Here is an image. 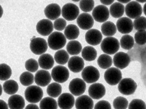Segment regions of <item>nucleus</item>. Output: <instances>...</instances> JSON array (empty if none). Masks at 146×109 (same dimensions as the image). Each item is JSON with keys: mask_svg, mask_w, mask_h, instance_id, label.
I'll return each instance as SVG.
<instances>
[{"mask_svg": "<svg viewBox=\"0 0 146 109\" xmlns=\"http://www.w3.org/2000/svg\"><path fill=\"white\" fill-rule=\"evenodd\" d=\"M67 39L60 32H52L48 39V46L52 50H60L66 45Z\"/></svg>", "mask_w": 146, "mask_h": 109, "instance_id": "nucleus-1", "label": "nucleus"}, {"mask_svg": "<svg viewBox=\"0 0 146 109\" xmlns=\"http://www.w3.org/2000/svg\"><path fill=\"white\" fill-rule=\"evenodd\" d=\"M43 96V90L37 85H30L25 91L26 100L30 104H36L40 102Z\"/></svg>", "mask_w": 146, "mask_h": 109, "instance_id": "nucleus-2", "label": "nucleus"}, {"mask_svg": "<svg viewBox=\"0 0 146 109\" xmlns=\"http://www.w3.org/2000/svg\"><path fill=\"white\" fill-rule=\"evenodd\" d=\"M120 43L116 38L113 37H106L101 42V50L106 54L112 55L116 54L120 49Z\"/></svg>", "mask_w": 146, "mask_h": 109, "instance_id": "nucleus-3", "label": "nucleus"}, {"mask_svg": "<svg viewBox=\"0 0 146 109\" xmlns=\"http://www.w3.org/2000/svg\"><path fill=\"white\" fill-rule=\"evenodd\" d=\"M47 42L41 37H33L30 42V50L35 55H42L47 51Z\"/></svg>", "mask_w": 146, "mask_h": 109, "instance_id": "nucleus-4", "label": "nucleus"}, {"mask_svg": "<svg viewBox=\"0 0 146 109\" xmlns=\"http://www.w3.org/2000/svg\"><path fill=\"white\" fill-rule=\"evenodd\" d=\"M137 87L136 82L131 78H124L119 82L118 91L123 95L129 96L133 94Z\"/></svg>", "mask_w": 146, "mask_h": 109, "instance_id": "nucleus-5", "label": "nucleus"}, {"mask_svg": "<svg viewBox=\"0 0 146 109\" xmlns=\"http://www.w3.org/2000/svg\"><path fill=\"white\" fill-rule=\"evenodd\" d=\"M61 14L63 19L68 21H72L77 19L80 15V9L72 3H67L61 9Z\"/></svg>", "mask_w": 146, "mask_h": 109, "instance_id": "nucleus-6", "label": "nucleus"}, {"mask_svg": "<svg viewBox=\"0 0 146 109\" xmlns=\"http://www.w3.org/2000/svg\"><path fill=\"white\" fill-rule=\"evenodd\" d=\"M51 77L54 81H56V83L59 84L65 83L69 77L68 69L61 65L54 67L52 71Z\"/></svg>", "mask_w": 146, "mask_h": 109, "instance_id": "nucleus-7", "label": "nucleus"}, {"mask_svg": "<svg viewBox=\"0 0 146 109\" xmlns=\"http://www.w3.org/2000/svg\"><path fill=\"white\" fill-rule=\"evenodd\" d=\"M82 72L83 81L87 83H96L100 77V73L97 68L92 66H88L84 68Z\"/></svg>", "mask_w": 146, "mask_h": 109, "instance_id": "nucleus-8", "label": "nucleus"}, {"mask_svg": "<svg viewBox=\"0 0 146 109\" xmlns=\"http://www.w3.org/2000/svg\"><path fill=\"white\" fill-rule=\"evenodd\" d=\"M122 78V73L120 69L115 67H110L104 73V79L110 85H115L119 83Z\"/></svg>", "mask_w": 146, "mask_h": 109, "instance_id": "nucleus-9", "label": "nucleus"}, {"mask_svg": "<svg viewBox=\"0 0 146 109\" xmlns=\"http://www.w3.org/2000/svg\"><path fill=\"white\" fill-rule=\"evenodd\" d=\"M124 12L126 16L130 19H136L139 17H141V14L143 13V9L140 3L137 1H130L124 6Z\"/></svg>", "mask_w": 146, "mask_h": 109, "instance_id": "nucleus-10", "label": "nucleus"}, {"mask_svg": "<svg viewBox=\"0 0 146 109\" xmlns=\"http://www.w3.org/2000/svg\"><path fill=\"white\" fill-rule=\"evenodd\" d=\"M92 17L98 22L104 23L110 17V11L108 7L103 5H99L92 10Z\"/></svg>", "mask_w": 146, "mask_h": 109, "instance_id": "nucleus-11", "label": "nucleus"}, {"mask_svg": "<svg viewBox=\"0 0 146 109\" xmlns=\"http://www.w3.org/2000/svg\"><path fill=\"white\" fill-rule=\"evenodd\" d=\"M86 88V83L80 78L72 79L69 83V90L71 94L75 96H80L85 92Z\"/></svg>", "mask_w": 146, "mask_h": 109, "instance_id": "nucleus-12", "label": "nucleus"}, {"mask_svg": "<svg viewBox=\"0 0 146 109\" xmlns=\"http://www.w3.org/2000/svg\"><path fill=\"white\" fill-rule=\"evenodd\" d=\"M112 61L115 68L118 69H124L127 67L131 62V57L128 54L120 52L115 54Z\"/></svg>", "mask_w": 146, "mask_h": 109, "instance_id": "nucleus-13", "label": "nucleus"}, {"mask_svg": "<svg viewBox=\"0 0 146 109\" xmlns=\"http://www.w3.org/2000/svg\"><path fill=\"white\" fill-rule=\"evenodd\" d=\"M53 23L48 19H42L37 22L36 25L37 32L42 36H48L53 32Z\"/></svg>", "mask_w": 146, "mask_h": 109, "instance_id": "nucleus-14", "label": "nucleus"}, {"mask_svg": "<svg viewBox=\"0 0 146 109\" xmlns=\"http://www.w3.org/2000/svg\"><path fill=\"white\" fill-rule=\"evenodd\" d=\"M115 26L120 33L128 35L133 31V23L128 17H121L117 20Z\"/></svg>", "mask_w": 146, "mask_h": 109, "instance_id": "nucleus-15", "label": "nucleus"}, {"mask_svg": "<svg viewBox=\"0 0 146 109\" xmlns=\"http://www.w3.org/2000/svg\"><path fill=\"white\" fill-rule=\"evenodd\" d=\"M58 106L60 109H72L75 104V98L72 94L63 93L58 96Z\"/></svg>", "mask_w": 146, "mask_h": 109, "instance_id": "nucleus-16", "label": "nucleus"}, {"mask_svg": "<svg viewBox=\"0 0 146 109\" xmlns=\"http://www.w3.org/2000/svg\"><path fill=\"white\" fill-rule=\"evenodd\" d=\"M51 80L50 73L46 70L37 71L34 76V81L39 87L47 86L50 83Z\"/></svg>", "mask_w": 146, "mask_h": 109, "instance_id": "nucleus-17", "label": "nucleus"}, {"mask_svg": "<svg viewBox=\"0 0 146 109\" xmlns=\"http://www.w3.org/2000/svg\"><path fill=\"white\" fill-rule=\"evenodd\" d=\"M103 39V35L101 32L97 29L88 30L85 35L86 42L90 46H97L101 43Z\"/></svg>", "mask_w": 146, "mask_h": 109, "instance_id": "nucleus-18", "label": "nucleus"}, {"mask_svg": "<svg viewBox=\"0 0 146 109\" xmlns=\"http://www.w3.org/2000/svg\"><path fill=\"white\" fill-rule=\"evenodd\" d=\"M106 87L101 83H93L88 88L89 97L91 98L92 99H101L106 95Z\"/></svg>", "mask_w": 146, "mask_h": 109, "instance_id": "nucleus-19", "label": "nucleus"}, {"mask_svg": "<svg viewBox=\"0 0 146 109\" xmlns=\"http://www.w3.org/2000/svg\"><path fill=\"white\" fill-rule=\"evenodd\" d=\"M78 25L83 30L91 29L94 25V19L88 13L80 14L77 18Z\"/></svg>", "mask_w": 146, "mask_h": 109, "instance_id": "nucleus-20", "label": "nucleus"}, {"mask_svg": "<svg viewBox=\"0 0 146 109\" xmlns=\"http://www.w3.org/2000/svg\"><path fill=\"white\" fill-rule=\"evenodd\" d=\"M44 14L50 20H55L61 14V8L57 3H50L44 9Z\"/></svg>", "mask_w": 146, "mask_h": 109, "instance_id": "nucleus-21", "label": "nucleus"}, {"mask_svg": "<svg viewBox=\"0 0 146 109\" xmlns=\"http://www.w3.org/2000/svg\"><path fill=\"white\" fill-rule=\"evenodd\" d=\"M69 69L73 73H80L84 67V61L83 58L79 56H72L69 59L68 61Z\"/></svg>", "mask_w": 146, "mask_h": 109, "instance_id": "nucleus-22", "label": "nucleus"}, {"mask_svg": "<svg viewBox=\"0 0 146 109\" xmlns=\"http://www.w3.org/2000/svg\"><path fill=\"white\" fill-rule=\"evenodd\" d=\"M76 109H93L94 102L88 96L82 95L75 100Z\"/></svg>", "mask_w": 146, "mask_h": 109, "instance_id": "nucleus-23", "label": "nucleus"}, {"mask_svg": "<svg viewBox=\"0 0 146 109\" xmlns=\"http://www.w3.org/2000/svg\"><path fill=\"white\" fill-rule=\"evenodd\" d=\"M8 106L10 109H23L25 106V102L23 96L15 94L9 98Z\"/></svg>", "mask_w": 146, "mask_h": 109, "instance_id": "nucleus-24", "label": "nucleus"}, {"mask_svg": "<svg viewBox=\"0 0 146 109\" xmlns=\"http://www.w3.org/2000/svg\"><path fill=\"white\" fill-rule=\"evenodd\" d=\"M39 67L42 68L43 70H49L52 68L54 64V60L52 56L50 54H44L41 55L38 59Z\"/></svg>", "mask_w": 146, "mask_h": 109, "instance_id": "nucleus-25", "label": "nucleus"}, {"mask_svg": "<svg viewBox=\"0 0 146 109\" xmlns=\"http://www.w3.org/2000/svg\"><path fill=\"white\" fill-rule=\"evenodd\" d=\"M64 35L65 38L69 40L76 39L80 35V29L75 24H69L66 26L64 31Z\"/></svg>", "mask_w": 146, "mask_h": 109, "instance_id": "nucleus-26", "label": "nucleus"}, {"mask_svg": "<svg viewBox=\"0 0 146 109\" xmlns=\"http://www.w3.org/2000/svg\"><path fill=\"white\" fill-rule=\"evenodd\" d=\"M117 31L116 26L113 22L106 21L101 25V32L106 37H113Z\"/></svg>", "mask_w": 146, "mask_h": 109, "instance_id": "nucleus-27", "label": "nucleus"}, {"mask_svg": "<svg viewBox=\"0 0 146 109\" xmlns=\"http://www.w3.org/2000/svg\"><path fill=\"white\" fill-rule=\"evenodd\" d=\"M81 52L83 60L88 62L93 61L97 56V50L92 46H86L83 48Z\"/></svg>", "mask_w": 146, "mask_h": 109, "instance_id": "nucleus-28", "label": "nucleus"}, {"mask_svg": "<svg viewBox=\"0 0 146 109\" xmlns=\"http://www.w3.org/2000/svg\"><path fill=\"white\" fill-rule=\"evenodd\" d=\"M110 14L114 18H120L124 14V6L118 2L112 3L109 10Z\"/></svg>", "mask_w": 146, "mask_h": 109, "instance_id": "nucleus-29", "label": "nucleus"}, {"mask_svg": "<svg viewBox=\"0 0 146 109\" xmlns=\"http://www.w3.org/2000/svg\"><path fill=\"white\" fill-rule=\"evenodd\" d=\"M82 50V44L78 41H70L67 44V52L72 56H76L79 54Z\"/></svg>", "mask_w": 146, "mask_h": 109, "instance_id": "nucleus-30", "label": "nucleus"}, {"mask_svg": "<svg viewBox=\"0 0 146 109\" xmlns=\"http://www.w3.org/2000/svg\"><path fill=\"white\" fill-rule=\"evenodd\" d=\"M5 93L9 95H15L19 90V85L15 80H7L2 87Z\"/></svg>", "mask_w": 146, "mask_h": 109, "instance_id": "nucleus-31", "label": "nucleus"}, {"mask_svg": "<svg viewBox=\"0 0 146 109\" xmlns=\"http://www.w3.org/2000/svg\"><path fill=\"white\" fill-rule=\"evenodd\" d=\"M47 94L50 98H57L62 93V87L58 83H52L47 87Z\"/></svg>", "mask_w": 146, "mask_h": 109, "instance_id": "nucleus-32", "label": "nucleus"}, {"mask_svg": "<svg viewBox=\"0 0 146 109\" xmlns=\"http://www.w3.org/2000/svg\"><path fill=\"white\" fill-rule=\"evenodd\" d=\"M57 102L54 98L46 97L40 101V109H57Z\"/></svg>", "mask_w": 146, "mask_h": 109, "instance_id": "nucleus-33", "label": "nucleus"}, {"mask_svg": "<svg viewBox=\"0 0 146 109\" xmlns=\"http://www.w3.org/2000/svg\"><path fill=\"white\" fill-rule=\"evenodd\" d=\"M69 56L67 51L64 50H60L55 53L54 60V61L60 65H64L69 61Z\"/></svg>", "mask_w": 146, "mask_h": 109, "instance_id": "nucleus-34", "label": "nucleus"}, {"mask_svg": "<svg viewBox=\"0 0 146 109\" xmlns=\"http://www.w3.org/2000/svg\"><path fill=\"white\" fill-rule=\"evenodd\" d=\"M97 63L99 67L101 69H108L112 65L113 61H112L111 56L108 54H103L98 58Z\"/></svg>", "mask_w": 146, "mask_h": 109, "instance_id": "nucleus-35", "label": "nucleus"}, {"mask_svg": "<svg viewBox=\"0 0 146 109\" xmlns=\"http://www.w3.org/2000/svg\"><path fill=\"white\" fill-rule=\"evenodd\" d=\"M120 46H121L123 49L129 50L132 49L135 45L134 38L130 35H124L121 37L120 41Z\"/></svg>", "mask_w": 146, "mask_h": 109, "instance_id": "nucleus-36", "label": "nucleus"}, {"mask_svg": "<svg viewBox=\"0 0 146 109\" xmlns=\"http://www.w3.org/2000/svg\"><path fill=\"white\" fill-rule=\"evenodd\" d=\"M12 69L7 64H0V80L7 81L12 75Z\"/></svg>", "mask_w": 146, "mask_h": 109, "instance_id": "nucleus-37", "label": "nucleus"}, {"mask_svg": "<svg viewBox=\"0 0 146 109\" xmlns=\"http://www.w3.org/2000/svg\"><path fill=\"white\" fill-rule=\"evenodd\" d=\"M20 82L24 86H30L34 82V75L31 73L23 72L20 76Z\"/></svg>", "mask_w": 146, "mask_h": 109, "instance_id": "nucleus-38", "label": "nucleus"}, {"mask_svg": "<svg viewBox=\"0 0 146 109\" xmlns=\"http://www.w3.org/2000/svg\"><path fill=\"white\" fill-rule=\"evenodd\" d=\"M113 106L115 109H126L129 106V102L125 98L118 96L113 100Z\"/></svg>", "mask_w": 146, "mask_h": 109, "instance_id": "nucleus-39", "label": "nucleus"}, {"mask_svg": "<svg viewBox=\"0 0 146 109\" xmlns=\"http://www.w3.org/2000/svg\"><path fill=\"white\" fill-rule=\"evenodd\" d=\"M25 69L28 72L30 73H34L36 72L38 70L39 68V64L38 62L36 60L33 58H30L29 60H27L25 62Z\"/></svg>", "mask_w": 146, "mask_h": 109, "instance_id": "nucleus-40", "label": "nucleus"}, {"mask_svg": "<svg viewBox=\"0 0 146 109\" xmlns=\"http://www.w3.org/2000/svg\"><path fill=\"white\" fill-rule=\"evenodd\" d=\"M94 7H95V1L93 0H89V1L83 0L80 1V8L83 12H84V13L92 11L94 9Z\"/></svg>", "mask_w": 146, "mask_h": 109, "instance_id": "nucleus-41", "label": "nucleus"}, {"mask_svg": "<svg viewBox=\"0 0 146 109\" xmlns=\"http://www.w3.org/2000/svg\"><path fill=\"white\" fill-rule=\"evenodd\" d=\"M146 20L145 17H140L138 18L135 19L133 23V28L137 31H144L145 30Z\"/></svg>", "mask_w": 146, "mask_h": 109, "instance_id": "nucleus-42", "label": "nucleus"}, {"mask_svg": "<svg viewBox=\"0 0 146 109\" xmlns=\"http://www.w3.org/2000/svg\"><path fill=\"white\" fill-rule=\"evenodd\" d=\"M145 30H144V31H139L135 34L134 41L138 45H145Z\"/></svg>", "mask_w": 146, "mask_h": 109, "instance_id": "nucleus-43", "label": "nucleus"}, {"mask_svg": "<svg viewBox=\"0 0 146 109\" xmlns=\"http://www.w3.org/2000/svg\"><path fill=\"white\" fill-rule=\"evenodd\" d=\"M129 109H145V102L141 100L134 99L129 104Z\"/></svg>", "mask_w": 146, "mask_h": 109, "instance_id": "nucleus-44", "label": "nucleus"}, {"mask_svg": "<svg viewBox=\"0 0 146 109\" xmlns=\"http://www.w3.org/2000/svg\"><path fill=\"white\" fill-rule=\"evenodd\" d=\"M53 26H54V29L58 31V32L63 31V29H65L67 26V22L65 19L62 18H58V19L54 20Z\"/></svg>", "mask_w": 146, "mask_h": 109, "instance_id": "nucleus-45", "label": "nucleus"}, {"mask_svg": "<svg viewBox=\"0 0 146 109\" xmlns=\"http://www.w3.org/2000/svg\"><path fill=\"white\" fill-rule=\"evenodd\" d=\"M94 109H111V106L108 101L101 100L96 104Z\"/></svg>", "mask_w": 146, "mask_h": 109, "instance_id": "nucleus-46", "label": "nucleus"}, {"mask_svg": "<svg viewBox=\"0 0 146 109\" xmlns=\"http://www.w3.org/2000/svg\"><path fill=\"white\" fill-rule=\"evenodd\" d=\"M0 109H9L8 104L2 100H0Z\"/></svg>", "mask_w": 146, "mask_h": 109, "instance_id": "nucleus-47", "label": "nucleus"}, {"mask_svg": "<svg viewBox=\"0 0 146 109\" xmlns=\"http://www.w3.org/2000/svg\"><path fill=\"white\" fill-rule=\"evenodd\" d=\"M101 3H102L103 6H109V5H111L112 3H113V0H109V1H106V0H101Z\"/></svg>", "mask_w": 146, "mask_h": 109, "instance_id": "nucleus-48", "label": "nucleus"}, {"mask_svg": "<svg viewBox=\"0 0 146 109\" xmlns=\"http://www.w3.org/2000/svg\"><path fill=\"white\" fill-rule=\"evenodd\" d=\"M25 109H40V108L35 104H28Z\"/></svg>", "mask_w": 146, "mask_h": 109, "instance_id": "nucleus-49", "label": "nucleus"}, {"mask_svg": "<svg viewBox=\"0 0 146 109\" xmlns=\"http://www.w3.org/2000/svg\"><path fill=\"white\" fill-rule=\"evenodd\" d=\"M118 3H121V4H124V3H129L130 1V0H118Z\"/></svg>", "mask_w": 146, "mask_h": 109, "instance_id": "nucleus-50", "label": "nucleus"}, {"mask_svg": "<svg viewBox=\"0 0 146 109\" xmlns=\"http://www.w3.org/2000/svg\"><path fill=\"white\" fill-rule=\"evenodd\" d=\"M3 14V10L2 7H1V5H0V18L2 17Z\"/></svg>", "mask_w": 146, "mask_h": 109, "instance_id": "nucleus-51", "label": "nucleus"}, {"mask_svg": "<svg viewBox=\"0 0 146 109\" xmlns=\"http://www.w3.org/2000/svg\"><path fill=\"white\" fill-rule=\"evenodd\" d=\"M145 8H146V4H145V5H144V6H143V8H142L143 9V13L145 14V16L146 15V10H145Z\"/></svg>", "mask_w": 146, "mask_h": 109, "instance_id": "nucleus-52", "label": "nucleus"}, {"mask_svg": "<svg viewBox=\"0 0 146 109\" xmlns=\"http://www.w3.org/2000/svg\"><path fill=\"white\" fill-rule=\"evenodd\" d=\"M2 92H3L2 86H1V84H0V96H1V94H2Z\"/></svg>", "mask_w": 146, "mask_h": 109, "instance_id": "nucleus-53", "label": "nucleus"}, {"mask_svg": "<svg viewBox=\"0 0 146 109\" xmlns=\"http://www.w3.org/2000/svg\"><path fill=\"white\" fill-rule=\"evenodd\" d=\"M137 1V3H145V0H143V1H139V0H137V1Z\"/></svg>", "mask_w": 146, "mask_h": 109, "instance_id": "nucleus-54", "label": "nucleus"}]
</instances>
